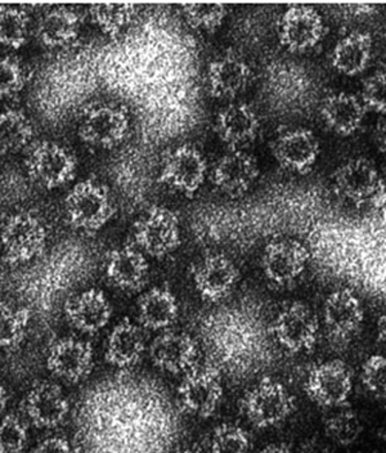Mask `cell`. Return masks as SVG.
<instances>
[{
    "mask_svg": "<svg viewBox=\"0 0 386 453\" xmlns=\"http://www.w3.org/2000/svg\"><path fill=\"white\" fill-rule=\"evenodd\" d=\"M67 219L81 231L96 232L115 214V203L106 184L81 180L70 189L65 200Z\"/></svg>",
    "mask_w": 386,
    "mask_h": 453,
    "instance_id": "6da1fadb",
    "label": "cell"
},
{
    "mask_svg": "<svg viewBox=\"0 0 386 453\" xmlns=\"http://www.w3.org/2000/svg\"><path fill=\"white\" fill-rule=\"evenodd\" d=\"M249 423L268 429L288 420L295 410V399L281 382L263 379L249 390L241 402Z\"/></svg>",
    "mask_w": 386,
    "mask_h": 453,
    "instance_id": "7a4b0ae2",
    "label": "cell"
},
{
    "mask_svg": "<svg viewBox=\"0 0 386 453\" xmlns=\"http://www.w3.org/2000/svg\"><path fill=\"white\" fill-rule=\"evenodd\" d=\"M135 240L139 250L161 257L174 253L181 245V226L177 214L170 209L153 205L138 218Z\"/></svg>",
    "mask_w": 386,
    "mask_h": 453,
    "instance_id": "3957f363",
    "label": "cell"
},
{
    "mask_svg": "<svg viewBox=\"0 0 386 453\" xmlns=\"http://www.w3.org/2000/svg\"><path fill=\"white\" fill-rule=\"evenodd\" d=\"M129 132V116L124 107L96 104L85 110L79 123V137L89 146L110 150L119 146Z\"/></svg>",
    "mask_w": 386,
    "mask_h": 453,
    "instance_id": "277c9868",
    "label": "cell"
},
{
    "mask_svg": "<svg viewBox=\"0 0 386 453\" xmlns=\"http://www.w3.org/2000/svg\"><path fill=\"white\" fill-rule=\"evenodd\" d=\"M304 390L318 406L339 409L344 406L353 392V373L340 359L323 362L312 368Z\"/></svg>",
    "mask_w": 386,
    "mask_h": 453,
    "instance_id": "5b68a950",
    "label": "cell"
},
{
    "mask_svg": "<svg viewBox=\"0 0 386 453\" xmlns=\"http://www.w3.org/2000/svg\"><path fill=\"white\" fill-rule=\"evenodd\" d=\"M27 168L31 178L45 188H59L73 180L78 163L66 147L56 142L42 141L34 144L28 151Z\"/></svg>",
    "mask_w": 386,
    "mask_h": 453,
    "instance_id": "8992f818",
    "label": "cell"
},
{
    "mask_svg": "<svg viewBox=\"0 0 386 453\" xmlns=\"http://www.w3.org/2000/svg\"><path fill=\"white\" fill-rule=\"evenodd\" d=\"M178 396L181 409L196 418H210L220 409L223 398V385L215 368L198 366L184 373Z\"/></svg>",
    "mask_w": 386,
    "mask_h": 453,
    "instance_id": "52a82bcc",
    "label": "cell"
},
{
    "mask_svg": "<svg viewBox=\"0 0 386 453\" xmlns=\"http://www.w3.org/2000/svg\"><path fill=\"white\" fill-rule=\"evenodd\" d=\"M0 242L10 262L27 263L44 250L47 231L35 215L17 212L3 225Z\"/></svg>",
    "mask_w": 386,
    "mask_h": 453,
    "instance_id": "ba28073f",
    "label": "cell"
},
{
    "mask_svg": "<svg viewBox=\"0 0 386 453\" xmlns=\"http://www.w3.org/2000/svg\"><path fill=\"white\" fill-rule=\"evenodd\" d=\"M325 21L316 8L292 4L278 22V39L290 52L304 53L316 48L325 36Z\"/></svg>",
    "mask_w": 386,
    "mask_h": 453,
    "instance_id": "9c48e42d",
    "label": "cell"
},
{
    "mask_svg": "<svg viewBox=\"0 0 386 453\" xmlns=\"http://www.w3.org/2000/svg\"><path fill=\"white\" fill-rule=\"evenodd\" d=\"M207 164L197 147L181 144L167 152L161 165L160 182L184 195H193L205 182Z\"/></svg>",
    "mask_w": 386,
    "mask_h": 453,
    "instance_id": "30bf717a",
    "label": "cell"
},
{
    "mask_svg": "<svg viewBox=\"0 0 386 453\" xmlns=\"http://www.w3.org/2000/svg\"><path fill=\"white\" fill-rule=\"evenodd\" d=\"M318 330L316 314L302 302L285 305L274 322V338L291 353L311 350L316 345Z\"/></svg>",
    "mask_w": 386,
    "mask_h": 453,
    "instance_id": "8fae6325",
    "label": "cell"
},
{
    "mask_svg": "<svg viewBox=\"0 0 386 453\" xmlns=\"http://www.w3.org/2000/svg\"><path fill=\"white\" fill-rule=\"evenodd\" d=\"M272 154L283 169L306 174L320 156V142L308 127H285L272 142Z\"/></svg>",
    "mask_w": 386,
    "mask_h": 453,
    "instance_id": "7c38bea8",
    "label": "cell"
},
{
    "mask_svg": "<svg viewBox=\"0 0 386 453\" xmlns=\"http://www.w3.org/2000/svg\"><path fill=\"white\" fill-rule=\"evenodd\" d=\"M309 251L294 239L274 240L266 246L262 257L264 276L276 286H289L300 279L309 260Z\"/></svg>",
    "mask_w": 386,
    "mask_h": 453,
    "instance_id": "4fadbf2b",
    "label": "cell"
},
{
    "mask_svg": "<svg viewBox=\"0 0 386 453\" xmlns=\"http://www.w3.org/2000/svg\"><path fill=\"white\" fill-rule=\"evenodd\" d=\"M192 279L196 290L204 300L217 303L234 291L240 273L226 255L210 254L193 268Z\"/></svg>",
    "mask_w": 386,
    "mask_h": 453,
    "instance_id": "5bb4252c",
    "label": "cell"
},
{
    "mask_svg": "<svg viewBox=\"0 0 386 453\" xmlns=\"http://www.w3.org/2000/svg\"><path fill=\"white\" fill-rule=\"evenodd\" d=\"M259 175L254 156L245 150H229L218 158L212 169V182L223 194L240 197L249 191Z\"/></svg>",
    "mask_w": 386,
    "mask_h": 453,
    "instance_id": "9a60e30c",
    "label": "cell"
},
{
    "mask_svg": "<svg viewBox=\"0 0 386 453\" xmlns=\"http://www.w3.org/2000/svg\"><path fill=\"white\" fill-rule=\"evenodd\" d=\"M150 357L164 372L186 373L197 365L198 345L189 334L166 330L150 345Z\"/></svg>",
    "mask_w": 386,
    "mask_h": 453,
    "instance_id": "2e32d148",
    "label": "cell"
},
{
    "mask_svg": "<svg viewBox=\"0 0 386 453\" xmlns=\"http://www.w3.org/2000/svg\"><path fill=\"white\" fill-rule=\"evenodd\" d=\"M332 186L340 197L359 205L379 189V172L367 158H351L335 170Z\"/></svg>",
    "mask_w": 386,
    "mask_h": 453,
    "instance_id": "e0dca14e",
    "label": "cell"
},
{
    "mask_svg": "<svg viewBox=\"0 0 386 453\" xmlns=\"http://www.w3.org/2000/svg\"><path fill=\"white\" fill-rule=\"evenodd\" d=\"M257 112L243 102L223 107L215 118L214 130L229 150H243L259 134Z\"/></svg>",
    "mask_w": 386,
    "mask_h": 453,
    "instance_id": "ac0fdd59",
    "label": "cell"
},
{
    "mask_svg": "<svg viewBox=\"0 0 386 453\" xmlns=\"http://www.w3.org/2000/svg\"><path fill=\"white\" fill-rule=\"evenodd\" d=\"M47 367L57 378L78 382L89 375L93 367V348L83 340H57L47 357Z\"/></svg>",
    "mask_w": 386,
    "mask_h": 453,
    "instance_id": "d6986e66",
    "label": "cell"
},
{
    "mask_svg": "<svg viewBox=\"0 0 386 453\" xmlns=\"http://www.w3.org/2000/svg\"><path fill=\"white\" fill-rule=\"evenodd\" d=\"M252 71L248 62L232 52L212 59L207 67V90L214 98H235L246 89Z\"/></svg>",
    "mask_w": 386,
    "mask_h": 453,
    "instance_id": "ffe728a7",
    "label": "cell"
},
{
    "mask_svg": "<svg viewBox=\"0 0 386 453\" xmlns=\"http://www.w3.org/2000/svg\"><path fill=\"white\" fill-rule=\"evenodd\" d=\"M365 319V311L359 297L351 290H336L326 297L323 322L332 338L346 340L359 333Z\"/></svg>",
    "mask_w": 386,
    "mask_h": 453,
    "instance_id": "44dd1931",
    "label": "cell"
},
{
    "mask_svg": "<svg viewBox=\"0 0 386 453\" xmlns=\"http://www.w3.org/2000/svg\"><path fill=\"white\" fill-rule=\"evenodd\" d=\"M149 260L135 246L115 249L107 257V280L120 290L137 293L149 281Z\"/></svg>",
    "mask_w": 386,
    "mask_h": 453,
    "instance_id": "7402d4cb",
    "label": "cell"
},
{
    "mask_svg": "<svg viewBox=\"0 0 386 453\" xmlns=\"http://www.w3.org/2000/svg\"><path fill=\"white\" fill-rule=\"evenodd\" d=\"M70 406L61 388L42 382L27 393L25 411L31 423L42 429H53L64 423Z\"/></svg>",
    "mask_w": 386,
    "mask_h": 453,
    "instance_id": "603a6c76",
    "label": "cell"
},
{
    "mask_svg": "<svg viewBox=\"0 0 386 453\" xmlns=\"http://www.w3.org/2000/svg\"><path fill=\"white\" fill-rule=\"evenodd\" d=\"M67 319L76 330L98 333L109 324L112 308L107 296L96 288H89L79 296L70 297L65 304Z\"/></svg>",
    "mask_w": 386,
    "mask_h": 453,
    "instance_id": "cb8c5ba5",
    "label": "cell"
},
{
    "mask_svg": "<svg viewBox=\"0 0 386 453\" xmlns=\"http://www.w3.org/2000/svg\"><path fill=\"white\" fill-rule=\"evenodd\" d=\"M366 112L359 97L345 92L328 96L320 107V118L326 126L343 137H349L359 129Z\"/></svg>",
    "mask_w": 386,
    "mask_h": 453,
    "instance_id": "d4e9b609",
    "label": "cell"
},
{
    "mask_svg": "<svg viewBox=\"0 0 386 453\" xmlns=\"http://www.w3.org/2000/svg\"><path fill=\"white\" fill-rule=\"evenodd\" d=\"M373 53V36L366 31H351L340 39L332 50V67L343 75H359L370 66Z\"/></svg>",
    "mask_w": 386,
    "mask_h": 453,
    "instance_id": "484cf974",
    "label": "cell"
},
{
    "mask_svg": "<svg viewBox=\"0 0 386 453\" xmlns=\"http://www.w3.org/2000/svg\"><path fill=\"white\" fill-rule=\"evenodd\" d=\"M146 350L143 331L129 319H123L111 331L106 345V361L112 366H135Z\"/></svg>",
    "mask_w": 386,
    "mask_h": 453,
    "instance_id": "4316f807",
    "label": "cell"
},
{
    "mask_svg": "<svg viewBox=\"0 0 386 453\" xmlns=\"http://www.w3.org/2000/svg\"><path fill=\"white\" fill-rule=\"evenodd\" d=\"M177 297L166 288H153L138 300V319L147 330L166 331L178 319Z\"/></svg>",
    "mask_w": 386,
    "mask_h": 453,
    "instance_id": "83f0119b",
    "label": "cell"
},
{
    "mask_svg": "<svg viewBox=\"0 0 386 453\" xmlns=\"http://www.w3.org/2000/svg\"><path fill=\"white\" fill-rule=\"evenodd\" d=\"M81 30L78 14L66 7L53 8L39 19V41L50 48H62L75 42Z\"/></svg>",
    "mask_w": 386,
    "mask_h": 453,
    "instance_id": "f1b7e54d",
    "label": "cell"
},
{
    "mask_svg": "<svg viewBox=\"0 0 386 453\" xmlns=\"http://www.w3.org/2000/svg\"><path fill=\"white\" fill-rule=\"evenodd\" d=\"M34 127L19 110L0 112V155L21 151L33 140Z\"/></svg>",
    "mask_w": 386,
    "mask_h": 453,
    "instance_id": "f546056e",
    "label": "cell"
},
{
    "mask_svg": "<svg viewBox=\"0 0 386 453\" xmlns=\"http://www.w3.org/2000/svg\"><path fill=\"white\" fill-rule=\"evenodd\" d=\"M89 13L104 33L116 35L132 22L137 8L132 3H101L90 5Z\"/></svg>",
    "mask_w": 386,
    "mask_h": 453,
    "instance_id": "4dcf8cb0",
    "label": "cell"
},
{
    "mask_svg": "<svg viewBox=\"0 0 386 453\" xmlns=\"http://www.w3.org/2000/svg\"><path fill=\"white\" fill-rule=\"evenodd\" d=\"M334 412L325 420V433L332 443L348 447L356 443L362 434V423L353 410L334 409Z\"/></svg>",
    "mask_w": 386,
    "mask_h": 453,
    "instance_id": "1f68e13d",
    "label": "cell"
},
{
    "mask_svg": "<svg viewBox=\"0 0 386 453\" xmlns=\"http://www.w3.org/2000/svg\"><path fill=\"white\" fill-rule=\"evenodd\" d=\"M27 36V13L13 5H0V45L19 50Z\"/></svg>",
    "mask_w": 386,
    "mask_h": 453,
    "instance_id": "d6a6232c",
    "label": "cell"
},
{
    "mask_svg": "<svg viewBox=\"0 0 386 453\" xmlns=\"http://www.w3.org/2000/svg\"><path fill=\"white\" fill-rule=\"evenodd\" d=\"M181 10L189 27L209 33L217 30L228 14L226 5L220 3H189L181 4Z\"/></svg>",
    "mask_w": 386,
    "mask_h": 453,
    "instance_id": "836d02e7",
    "label": "cell"
},
{
    "mask_svg": "<svg viewBox=\"0 0 386 453\" xmlns=\"http://www.w3.org/2000/svg\"><path fill=\"white\" fill-rule=\"evenodd\" d=\"M30 314L12 305L0 303V348L19 345L27 334Z\"/></svg>",
    "mask_w": 386,
    "mask_h": 453,
    "instance_id": "e575fe53",
    "label": "cell"
},
{
    "mask_svg": "<svg viewBox=\"0 0 386 453\" xmlns=\"http://www.w3.org/2000/svg\"><path fill=\"white\" fill-rule=\"evenodd\" d=\"M248 433L235 424H221L215 427L210 439V453H250Z\"/></svg>",
    "mask_w": 386,
    "mask_h": 453,
    "instance_id": "d590c367",
    "label": "cell"
},
{
    "mask_svg": "<svg viewBox=\"0 0 386 453\" xmlns=\"http://www.w3.org/2000/svg\"><path fill=\"white\" fill-rule=\"evenodd\" d=\"M27 427L16 416L0 420V453H24L27 446Z\"/></svg>",
    "mask_w": 386,
    "mask_h": 453,
    "instance_id": "8d00e7d4",
    "label": "cell"
},
{
    "mask_svg": "<svg viewBox=\"0 0 386 453\" xmlns=\"http://www.w3.org/2000/svg\"><path fill=\"white\" fill-rule=\"evenodd\" d=\"M27 83V73L19 59L0 56V99L16 96Z\"/></svg>",
    "mask_w": 386,
    "mask_h": 453,
    "instance_id": "74e56055",
    "label": "cell"
},
{
    "mask_svg": "<svg viewBox=\"0 0 386 453\" xmlns=\"http://www.w3.org/2000/svg\"><path fill=\"white\" fill-rule=\"evenodd\" d=\"M360 380L368 393L384 398L386 393V359L380 354H374L366 359L360 372Z\"/></svg>",
    "mask_w": 386,
    "mask_h": 453,
    "instance_id": "f35d334b",
    "label": "cell"
},
{
    "mask_svg": "<svg viewBox=\"0 0 386 453\" xmlns=\"http://www.w3.org/2000/svg\"><path fill=\"white\" fill-rule=\"evenodd\" d=\"M386 79L384 71H376L363 83L360 102L366 111L382 113L386 111Z\"/></svg>",
    "mask_w": 386,
    "mask_h": 453,
    "instance_id": "ab89813d",
    "label": "cell"
},
{
    "mask_svg": "<svg viewBox=\"0 0 386 453\" xmlns=\"http://www.w3.org/2000/svg\"><path fill=\"white\" fill-rule=\"evenodd\" d=\"M33 453H73V451L66 438L50 437L41 441Z\"/></svg>",
    "mask_w": 386,
    "mask_h": 453,
    "instance_id": "60d3db41",
    "label": "cell"
},
{
    "mask_svg": "<svg viewBox=\"0 0 386 453\" xmlns=\"http://www.w3.org/2000/svg\"><path fill=\"white\" fill-rule=\"evenodd\" d=\"M299 453H336V451L328 441L313 437L304 441Z\"/></svg>",
    "mask_w": 386,
    "mask_h": 453,
    "instance_id": "b9f144b4",
    "label": "cell"
},
{
    "mask_svg": "<svg viewBox=\"0 0 386 453\" xmlns=\"http://www.w3.org/2000/svg\"><path fill=\"white\" fill-rule=\"evenodd\" d=\"M374 140H376L377 147H379L380 151L385 152V121L380 120L379 126L376 127V132H374Z\"/></svg>",
    "mask_w": 386,
    "mask_h": 453,
    "instance_id": "7bdbcfd3",
    "label": "cell"
},
{
    "mask_svg": "<svg viewBox=\"0 0 386 453\" xmlns=\"http://www.w3.org/2000/svg\"><path fill=\"white\" fill-rule=\"evenodd\" d=\"M260 453H292L291 449L283 443H274L266 446Z\"/></svg>",
    "mask_w": 386,
    "mask_h": 453,
    "instance_id": "ee69618b",
    "label": "cell"
},
{
    "mask_svg": "<svg viewBox=\"0 0 386 453\" xmlns=\"http://www.w3.org/2000/svg\"><path fill=\"white\" fill-rule=\"evenodd\" d=\"M8 402L7 390L4 389L2 384H0V412L5 409Z\"/></svg>",
    "mask_w": 386,
    "mask_h": 453,
    "instance_id": "f6af8a7d",
    "label": "cell"
},
{
    "mask_svg": "<svg viewBox=\"0 0 386 453\" xmlns=\"http://www.w3.org/2000/svg\"><path fill=\"white\" fill-rule=\"evenodd\" d=\"M177 453H204V452L198 449H181V451H178Z\"/></svg>",
    "mask_w": 386,
    "mask_h": 453,
    "instance_id": "bcb514c9",
    "label": "cell"
}]
</instances>
